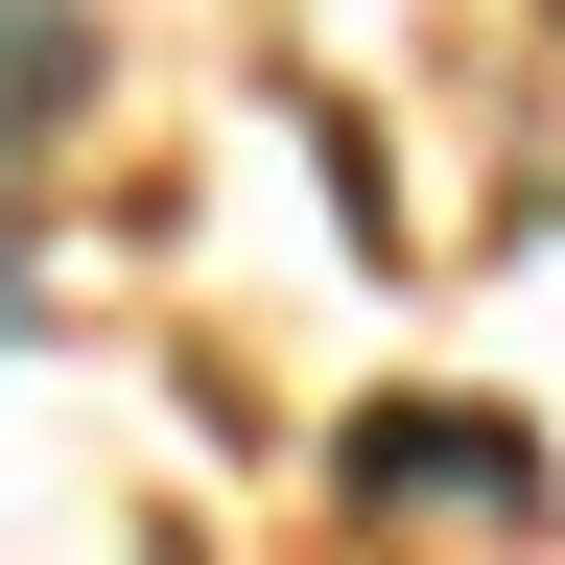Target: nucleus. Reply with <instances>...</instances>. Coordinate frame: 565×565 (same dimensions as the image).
<instances>
[{"mask_svg": "<svg viewBox=\"0 0 565 565\" xmlns=\"http://www.w3.org/2000/svg\"><path fill=\"white\" fill-rule=\"evenodd\" d=\"M353 494H471V519H519L542 448H519V424H448V401H377V424H353Z\"/></svg>", "mask_w": 565, "mask_h": 565, "instance_id": "f257e3e1", "label": "nucleus"}, {"mask_svg": "<svg viewBox=\"0 0 565 565\" xmlns=\"http://www.w3.org/2000/svg\"><path fill=\"white\" fill-rule=\"evenodd\" d=\"M71 71H95V47H71V0H0V141H24V118L71 95Z\"/></svg>", "mask_w": 565, "mask_h": 565, "instance_id": "f03ea898", "label": "nucleus"}, {"mask_svg": "<svg viewBox=\"0 0 565 565\" xmlns=\"http://www.w3.org/2000/svg\"><path fill=\"white\" fill-rule=\"evenodd\" d=\"M0 330H24V236H0Z\"/></svg>", "mask_w": 565, "mask_h": 565, "instance_id": "7ed1b4c3", "label": "nucleus"}]
</instances>
